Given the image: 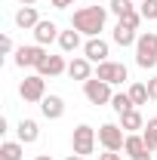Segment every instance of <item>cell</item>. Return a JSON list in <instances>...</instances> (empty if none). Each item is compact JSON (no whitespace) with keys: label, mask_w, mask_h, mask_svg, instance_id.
<instances>
[{"label":"cell","mask_w":157,"mask_h":160,"mask_svg":"<svg viewBox=\"0 0 157 160\" xmlns=\"http://www.w3.org/2000/svg\"><path fill=\"white\" fill-rule=\"evenodd\" d=\"M68 77L71 80H89L93 77V62L86 59V56H74V59L68 62Z\"/></svg>","instance_id":"cell-10"},{"label":"cell","mask_w":157,"mask_h":160,"mask_svg":"<svg viewBox=\"0 0 157 160\" xmlns=\"http://www.w3.org/2000/svg\"><path fill=\"white\" fill-rule=\"evenodd\" d=\"M46 49L40 46V43H34V46H19L16 49V65L19 68H40L43 62H46Z\"/></svg>","instance_id":"cell-8"},{"label":"cell","mask_w":157,"mask_h":160,"mask_svg":"<svg viewBox=\"0 0 157 160\" xmlns=\"http://www.w3.org/2000/svg\"><path fill=\"white\" fill-rule=\"evenodd\" d=\"M96 77L105 80V83H111V86H117V83H123V80H129V71H126V65L123 62H102L96 68Z\"/></svg>","instance_id":"cell-7"},{"label":"cell","mask_w":157,"mask_h":160,"mask_svg":"<svg viewBox=\"0 0 157 160\" xmlns=\"http://www.w3.org/2000/svg\"><path fill=\"white\" fill-rule=\"evenodd\" d=\"M111 37H114V43H117V46H136L139 34H136V28H126L123 22H117V25H114V34H111Z\"/></svg>","instance_id":"cell-17"},{"label":"cell","mask_w":157,"mask_h":160,"mask_svg":"<svg viewBox=\"0 0 157 160\" xmlns=\"http://www.w3.org/2000/svg\"><path fill=\"white\" fill-rule=\"evenodd\" d=\"M16 132H19V142H22V145H34V142L40 139V126H37V120H22Z\"/></svg>","instance_id":"cell-15"},{"label":"cell","mask_w":157,"mask_h":160,"mask_svg":"<svg viewBox=\"0 0 157 160\" xmlns=\"http://www.w3.org/2000/svg\"><path fill=\"white\" fill-rule=\"evenodd\" d=\"M0 49H3V56L16 52V46H13V37H9V34H3V37H0Z\"/></svg>","instance_id":"cell-26"},{"label":"cell","mask_w":157,"mask_h":160,"mask_svg":"<svg viewBox=\"0 0 157 160\" xmlns=\"http://www.w3.org/2000/svg\"><path fill=\"white\" fill-rule=\"evenodd\" d=\"M133 3H136V0H111V3H108V12H114L117 19H123L126 12H133V9H136Z\"/></svg>","instance_id":"cell-24"},{"label":"cell","mask_w":157,"mask_h":160,"mask_svg":"<svg viewBox=\"0 0 157 160\" xmlns=\"http://www.w3.org/2000/svg\"><path fill=\"white\" fill-rule=\"evenodd\" d=\"M34 160H53V157H49V154H37Z\"/></svg>","instance_id":"cell-31"},{"label":"cell","mask_w":157,"mask_h":160,"mask_svg":"<svg viewBox=\"0 0 157 160\" xmlns=\"http://www.w3.org/2000/svg\"><path fill=\"white\" fill-rule=\"evenodd\" d=\"M126 136H129V132H126L120 123H102V126H99V145H102L105 151H123Z\"/></svg>","instance_id":"cell-4"},{"label":"cell","mask_w":157,"mask_h":160,"mask_svg":"<svg viewBox=\"0 0 157 160\" xmlns=\"http://www.w3.org/2000/svg\"><path fill=\"white\" fill-rule=\"evenodd\" d=\"M83 56L89 62H96V65H102V62H108V43L102 37H89L86 43H83Z\"/></svg>","instance_id":"cell-9"},{"label":"cell","mask_w":157,"mask_h":160,"mask_svg":"<svg viewBox=\"0 0 157 160\" xmlns=\"http://www.w3.org/2000/svg\"><path fill=\"white\" fill-rule=\"evenodd\" d=\"M40 77H59V74H68V62L65 56H46V62L37 68Z\"/></svg>","instance_id":"cell-11"},{"label":"cell","mask_w":157,"mask_h":160,"mask_svg":"<svg viewBox=\"0 0 157 160\" xmlns=\"http://www.w3.org/2000/svg\"><path fill=\"white\" fill-rule=\"evenodd\" d=\"M83 96H86L89 105H111V99H114L111 83H105V80H99V77L83 80Z\"/></svg>","instance_id":"cell-5"},{"label":"cell","mask_w":157,"mask_h":160,"mask_svg":"<svg viewBox=\"0 0 157 160\" xmlns=\"http://www.w3.org/2000/svg\"><path fill=\"white\" fill-rule=\"evenodd\" d=\"M105 19H108V9L105 6H80L74 9V16H71V28L80 31V34H86V37H99V31L105 28Z\"/></svg>","instance_id":"cell-1"},{"label":"cell","mask_w":157,"mask_h":160,"mask_svg":"<svg viewBox=\"0 0 157 160\" xmlns=\"http://www.w3.org/2000/svg\"><path fill=\"white\" fill-rule=\"evenodd\" d=\"M96 142H99V132L89 123H80L77 129L71 132V151L80 154V157H89V154L96 151Z\"/></svg>","instance_id":"cell-3"},{"label":"cell","mask_w":157,"mask_h":160,"mask_svg":"<svg viewBox=\"0 0 157 160\" xmlns=\"http://www.w3.org/2000/svg\"><path fill=\"white\" fill-rule=\"evenodd\" d=\"M59 25L56 22H49V19H40V25L34 28V40H37L40 46H46V43H53V40H59Z\"/></svg>","instance_id":"cell-12"},{"label":"cell","mask_w":157,"mask_h":160,"mask_svg":"<svg viewBox=\"0 0 157 160\" xmlns=\"http://www.w3.org/2000/svg\"><path fill=\"white\" fill-rule=\"evenodd\" d=\"M139 3H142V0H139Z\"/></svg>","instance_id":"cell-34"},{"label":"cell","mask_w":157,"mask_h":160,"mask_svg":"<svg viewBox=\"0 0 157 160\" xmlns=\"http://www.w3.org/2000/svg\"><path fill=\"white\" fill-rule=\"evenodd\" d=\"M111 108L117 111V117H120V114L133 111L136 105H133V99H129V92H114V99H111Z\"/></svg>","instance_id":"cell-21"},{"label":"cell","mask_w":157,"mask_h":160,"mask_svg":"<svg viewBox=\"0 0 157 160\" xmlns=\"http://www.w3.org/2000/svg\"><path fill=\"white\" fill-rule=\"evenodd\" d=\"M40 111H43L46 120H62V114H65V99L62 96H46V99L40 102Z\"/></svg>","instance_id":"cell-13"},{"label":"cell","mask_w":157,"mask_h":160,"mask_svg":"<svg viewBox=\"0 0 157 160\" xmlns=\"http://www.w3.org/2000/svg\"><path fill=\"white\" fill-rule=\"evenodd\" d=\"M22 151H25V145L19 139L16 142H3L0 145V160H22Z\"/></svg>","instance_id":"cell-20"},{"label":"cell","mask_w":157,"mask_h":160,"mask_svg":"<svg viewBox=\"0 0 157 160\" xmlns=\"http://www.w3.org/2000/svg\"><path fill=\"white\" fill-rule=\"evenodd\" d=\"M123 151H126V154H129L133 160H139L142 154H148L151 148L145 145V139H142L139 132H129V136H126V145H123Z\"/></svg>","instance_id":"cell-16"},{"label":"cell","mask_w":157,"mask_h":160,"mask_svg":"<svg viewBox=\"0 0 157 160\" xmlns=\"http://www.w3.org/2000/svg\"><path fill=\"white\" fill-rule=\"evenodd\" d=\"M56 9H68V6H74V0H49Z\"/></svg>","instance_id":"cell-28"},{"label":"cell","mask_w":157,"mask_h":160,"mask_svg":"<svg viewBox=\"0 0 157 160\" xmlns=\"http://www.w3.org/2000/svg\"><path fill=\"white\" fill-rule=\"evenodd\" d=\"M56 43H59L62 52H68V56H71V52H77V49H80V31H74V28H71V31H62Z\"/></svg>","instance_id":"cell-18"},{"label":"cell","mask_w":157,"mask_h":160,"mask_svg":"<svg viewBox=\"0 0 157 160\" xmlns=\"http://www.w3.org/2000/svg\"><path fill=\"white\" fill-rule=\"evenodd\" d=\"M139 12H142L145 22H154L157 19V0H142L139 3Z\"/></svg>","instance_id":"cell-25"},{"label":"cell","mask_w":157,"mask_h":160,"mask_svg":"<svg viewBox=\"0 0 157 160\" xmlns=\"http://www.w3.org/2000/svg\"><path fill=\"white\" fill-rule=\"evenodd\" d=\"M120 126H123L126 132H139V129H145V117L139 114V108H133V111L120 114Z\"/></svg>","instance_id":"cell-19"},{"label":"cell","mask_w":157,"mask_h":160,"mask_svg":"<svg viewBox=\"0 0 157 160\" xmlns=\"http://www.w3.org/2000/svg\"><path fill=\"white\" fill-rule=\"evenodd\" d=\"M19 96L25 102H43V99H46V77L28 74V77L19 83Z\"/></svg>","instance_id":"cell-6"},{"label":"cell","mask_w":157,"mask_h":160,"mask_svg":"<svg viewBox=\"0 0 157 160\" xmlns=\"http://www.w3.org/2000/svg\"><path fill=\"white\" fill-rule=\"evenodd\" d=\"M145 86H148V99L157 102V77H148V83H145Z\"/></svg>","instance_id":"cell-27"},{"label":"cell","mask_w":157,"mask_h":160,"mask_svg":"<svg viewBox=\"0 0 157 160\" xmlns=\"http://www.w3.org/2000/svg\"><path fill=\"white\" fill-rule=\"evenodd\" d=\"M126 92H129V99H133V105H148V86H145V83H129V89H126Z\"/></svg>","instance_id":"cell-22"},{"label":"cell","mask_w":157,"mask_h":160,"mask_svg":"<svg viewBox=\"0 0 157 160\" xmlns=\"http://www.w3.org/2000/svg\"><path fill=\"white\" fill-rule=\"evenodd\" d=\"M142 139H145V145H148L151 151H157V117H151L148 123H145V129H142Z\"/></svg>","instance_id":"cell-23"},{"label":"cell","mask_w":157,"mask_h":160,"mask_svg":"<svg viewBox=\"0 0 157 160\" xmlns=\"http://www.w3.org/2000/svg\"><path fill=\"white\" fill-rule=\"evenodd\" d=\"M22 6H37V0H19Z\"/></svg>","instance_id":"cell-30"},{"label":"cell","mask_w":157,"mask_h":160,"mask_svg":"<svg viewBox=\"0 0 157 160\" xmlns=\"http://www.w3.org/2000/svg\"><path fill=\"white\" fill-rule=\"evenodd\" d=\"M16 25H19L22 31H28V28L34 31V28H37V25H40V16H37V6H22L19 12H16Z\"/></svg>","instance_id":"cell-14"},{"label":"cell","mask_w":157,"mask_h":160,"mask_svg":"<svg viewBox=\"0 0 157 160\" xmlns=\"http://www.w3.org/2000/svg\"><path fill=\"white\" fill-rule=\"evenodd\" d=\"M136 65L145 68V71L157 65V34L154 31L139 34V40H136Z\"/></svg>","instance_id":"cell-2"},{"label":"cell","mask_w":157,"mask_h":160,"mask_svg":"<svg viewBox=\"0 0 157 160\" xmlns=\"http://www.w3.org/2000/svg\"><path fill=\"white\" fill-rule=\"evenodd\" d=\"M65 160H83V157H80V154H71V157H65Z\"/></svg>","instance_id":"cell-32"},{"label":"cell","mask_w":157,"mask_h":160,"mask_svg":"<svg viewBox=\"0 0 157 160\" xmlns=\"http://www.w3.org/2000/svg\"><path fill=\"white\" fill-rule=\"evenodd\" d=\"M99 160H120L117 151H105V154H99Z\"/></svg>","instance_id":"cell-29"},{"label":"cell","mask_w":157,"mask_h":160,"mask_svg":"<svg viewBox=\"0 0 157 160\" xmlns=\"http://www.w3.org/2000/svg\"><path fill=\"white\" fill-rule=\"evenodd\" d=\"M139 160H151V151H148V154H142V157H139Z\"/></svg>","instance_id":"cell-33"}]
</instances>
